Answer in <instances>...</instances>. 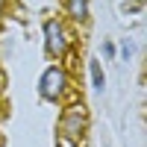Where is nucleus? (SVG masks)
<instances>
[{
    "mask_svg": "<svg viewBox=\"0 0 147 147\" xmlns=\"http://www.w3.org/2000/svg\"><path fill=\"white\" fill-rule=\"evenodd\" d=\"M44 38H47V53L50 56H62L65 47H68V38H65V30L59 21H47L44 24Z\"/></svg>",
    "mask_w": 147,
    "mask_h": 147,
    "instance_id": "2",
    "label": "nucleus"
},
{
    "mask_svg": "<svg viewBox=\"0 0 147 147\" xmlns=\"http://www.w3.org/2000/svg\"><path fill=\"white\" fill-rule=\"evenodd\" d=\"M65 85H68L65 71H62V68H56V65H50V68H47V71L41 74L38 91H41V97H44V100H56V97H62Z\"/></svg>",
    "mask_w": 147,
    "mask_h": 147,
    "instance_id": "1",
    "label": "nucleus"
},
{
    "mask_svg": "<svg viewBox=\"0 0 147 147\" xmlns=\"http://www.w3.org/2000/svg\"><path fill=\"white\" fill-rule=\"evenodd\" d=\"M3 6H6V0H0V15H3Z\"/></svg>",
    "mask_w": 147,
    "mask_h": 147,
    "instance_id": "6",
    "label": "nucleus"
},
{
    "mask_svg": "<svg viewBox=\"0 0 147 147\" xmlns=\"http://www.w3.org/2000/svg\"><path fill=\"white\" fill-rule=\"evenodd\" d=\"M80 129H82V109L74 106L71 112L65 115V121H62V132H68V136H77Z\"/></svg>",
    "mask_w": 147,
    "mask_h": 147,
    "instance_id": "3",
    "label": "nucleus"
},
{
    "mask_svg": "<svg viewBox=\"0 0 147 147\" xmlns=\"http://www.w3.org/2000/svg\"><path fill=\"white\" fill-rule=\"evenodd\" d=\"M91 80H94V88H103V85H106L103 71H100V62H91Z\"/></svg>",
    "mask_w": 147,
    "mask_h": 147,
    "instance_id": "5",
    "label": "nucleus"
},
{
    "mask_svg": "<svg viewBox=\"0 0 147 147\" xmlns=\"http://www.w3.org/2000/svg\"><path fill=\"white\" fill-rule=\"evenodd\" d=\"M65 6L71 12V18H85L88 15V0H65Z\"/></svg>",
    "mask_w": 147,
    "mask_h": 147,
    "instance_id": "4",
    "label": "nucleus"
}]
</instances>
